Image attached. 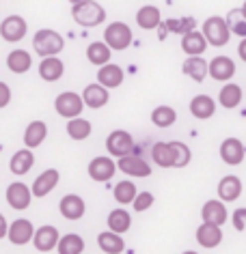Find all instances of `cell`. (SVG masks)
Masks as SVG:
<instances>
[{"instance_id":"cell-1","label":"cell","mask_w":246,"mask_h":254,"mask_svg":"<svg viewBox=\"0 0 246 254\" xmlns=\"http://www.w3.org/2000/svg\"><path fill=\"white\" fill-rule=\"evenodd\" d=\"M151 157L160 168H184L190 164V149L184 142H156Z\"/></svg>"},{"instance_id":"cell-2","label":"cell","mask_w":246,"mask_h":254,"mask_svg":"<svg viewBox=\"0 0 246 254\" xmlns=\"http://www.w3.org/2000/svg\"><path fill=\"white\" fill-rule=\"evenodd\" d=\"M72 15L74 20L80 24V26H99L104 20H106V11L99 2L95 0H80L72 7Z\"/></svg>"},{"instance_id":"cell-3","label":"cell","mask_w":246,"mask_h":254,"mask_svg":"<svg viewBox=\"0 0 246 254\" xmlns=\"http://www.w3.org/2000/svg\"><path fill=\"white\" fill-rule=\"evenodd\" d=\"M63 46H65L63 37L52 28H41L33 37V48L41 59H52V56L63 52Z\"/></svg>"},{"instance_id":"cell-4","label":"cell","mask_w":246,"mask_h":254,"mask_svg":"<svg viewBox=\"0 0 246 254\" xmlns=\"http://www.w3.org/2000/svg\"><path fill=\"white\" fill-rule=\"evenodd\" d=\"M203 39L207 43H212L214 48H223L229 43L231 35H229V28L225 24V17H218V15H212L203 22V30H201Z\"/></svg>"},{"instance_id":"cell-5","label":"cell","mask_w":246,"mask_h":254,"mask_svg":"<svg viewBox=\"0 0 246 254\" xmlns=\"http://www.w3.org/2000/svg\"><path fill=\"white\" fill-rule=\"evenodd\" d=\"M104 43H106V48L110 50H115V52H121V50L125 48H130V43H132V28L128 26V24H123V22H112L106 26L104 30Z\"/></svg>"},{"instance_id":"cell-6","label":"cell","mask_w":246,"mask_h":254,"mask_svg":"<svg viewBox=\"0 0 246 254\" xmlns=\"http://www.w3.org/2000/svg\"><path fill=\"white\" fill-rule=\"evenodd\" d=\"M82 108H84V104H82V97L78 93L74 91H67V93H61L59 97L54 99V110L61 114L63 119H78Z\"/></svg>"},{"instance_id":"cell-7","label":"cell","mask_w":246,"mask_h":254,"mask_svg":"<svg viewBox=\"0 0 246 254\" xmlns=\"http://www.w3.org/2000/svg\"><path fill=\"white\" fill-rule=\"evenodd\" d=\"M132 147H134V138H132V134L125 129H115L108 134V138H106V149H108V153L119 157V160L125 155H130Z\"/></svg>"},{"instance_id":"cell-8","label":"cell","mask_w":246,"mask_h":254,"mask_svg":"<svg viewBox=\"0 0 246 254\" xmlns=\"http://www.w3.org/2000/svg\"><path fill=\"white\" fill-rule=\"evenodd\" d=\"M26 30H28V24L20 15H9L2 20V24H0V37L9 43L22 41L24 35H26Z\"/></svg>"},{"instance_id":"cell-9","label":"cell","mask_w":246,"mask_h":254,"mask_svg":"<svg viewBox=\"0 0 246 254\" xmlns=\"http://www.w3.org/2000/svg\"><path fill=\"white\" fill-rule=\"evenodd\" d=\"M7 202L11 209H15V211H24V209L30 207V200H33V194H30V188L26 186V183L22 181H15L11 183V186L7 188Z\"/></svg>"},{"instance_id":"cell-10","label":"cell","mask_w":246,"mask_h":254,"mask_svg":"<svg viewBox=\"0 0 246 254\" xmlns=\"http://www.w3.org/2000/svg\"><path fill=\"white\" fill-rule=\"evenodd\" d=\"M33 235H35V226L26 218H17L15 222H11L7 231V237L13 246H26L28 241H33Z\"/></svg>"},{"instance_id":"cell-11","label":"cell","mask_w":246,"mask_h":254,"mask_svg":"<svg viewBox=\"0 0 246 254\" xmlns=\"http://www.w3.org/2000/svg\"><path fill=\"white\" fill-rule=\"evenodd\" d=\"M201 218H203V224H210V226H223L227 218H229V211H227L225 202H220L216 198L207 200L203 209H201Z\"/></svg>"},{"instance_id":"cell-12","label":"cell","mask_w":246,"mask_h":254,"mask_svg":"<svg viewBox=\"0 0 246 254\" xmlns=\"http://www.w3.org/2000/svg\"><path fill=\"white\" fill-rule=\"evenodd\" d=\"M61 175L56 168H48L43 170V173L37 177V179L33 181V188H30V194L35 196V198H43V196H48L52 190L56 188V183H59Z\"/></svg>"},{"instance_id":"cell-13","label":"cell","mask_w":246,"mask_h":254,"mask_svg":"<svg viewBox=\"0 0 246 254\" xmlns=\"http://www.w3.org/2000/svg\"><path fill=\"white\" fill-rule=\"evenodd\" d=\"M59 239H61L59 231H56L54 226H50V224L39 226L35 231V235H33V244H35V248L39 252H52V250H56Z\"/></svg>"},{"instance_id":"cell-14","label":"cell","mask_w":246,"mask_h":254,"mask_svg":"<svg viewBox=\"0 0 246 254\" xmlns=\"http://www.w3.org/2000/svg\"><path fill=\"white\" fill-rule=\"evenodd\" d=\"M59 211L65 220L76 222L84 215L86 207H84V200H82L78 194H67V196H63L61 202H59Z\"/></svg>"},{"instance_id":"cell-15","label":"cell","mask_w":246,"mask_h":254,"mask_svg":"<svg viewBox=\"0 0 246 254\" xmlns=\"http://www.w3.org/2000/svg\"><path fill=\"white\" fill-rule=\"evenodd\" d=\"M115 170H117V164L112 162V157H106V155H99L95 160H91V164H89V177L99 183L112 179Z\"/></svg>"},{"instance_id":"cell-16","label":"cell","mask_w":246,"mask_h":254,"mask_svg":"<svg viewBox=\"0 0 246 254\" xmlns=\"http://www.w3.org/2000/svg\"><path fill=\"white\" fill-rule=\"evenodd\" d=\"M207 73L216 82H229L236 73V63L229 56H216L212 63H207Z\"/></svg>"},{"instance_id":"cell-17","label":"cell","mask_w":246,"mask_h":254,"mask_svg":"<svg viewBox=\"0 0 246 254\" xmlns=\"http://www.w3.org/2000/svg\"><path fill=\"white\" fill-rule=\"evenodd\" d=\"M244 144L242 140H238V138H227L220 144V157H223L225 164H229V166H240V164L244 162Z\"/></svg>"},{"instance_id":"cell-18","label":"cell","mask_w":246,"mask_h":254,"mask_svg":"<svg viewBox=\"0 0 246 254\" xmlns=\"http://www.w3.org/2000/svg\"><path fill=\"white\" fill-rule=\"evenodd\" d=\"M117 168L121 170V173L130 175V177H149L151 175V166L147 162L143 160V157L138 155H125L119 160Z\"/></svg>"},{"instance_id":"cell-19","label":"cell","mask_w":246,"mask_h":254,"mask_svg":"<svg viewBox=\"0 0 246 254\" xmlns=\"http://www.w3.org/2000/svg\"><path fill=\"white\" fill-rule=\"evenodd\" d=\"M242 194V181L236 175H227L218 183V198L220 202H233Z\"/></svg>"},{"instance_id":"cell-20","label":"cell","mask_w":246,"mask_h":254,"mask_svg":"<svg viewBox=\"0 0 246 254\" xmlns=\"http://www.w3.org/2000/svg\"><path fill=\"white\" fill-rule=\"evenodd\" d=\"M97 82L102 88H117L123 84V69L115 65V63H108V65H104L102 69L97 71Z\"/></svg>"},{"instance_id":"cell-21","label":"cell","mask_w":246,"mask_h":254,"mask_svg":"<svg viewBox=\"0 0 246 254\" xmlns=\"http://www.w3.org/2000/svg\"><path fill=\"white\" fill-rule=\"evenodd\" d=\"M46 136H48V125L43 121H30L26 129H24V144H26L28 151H33L46 140Z\"/></svg>"},{"instance_id":"cell-22","label":"cell","mask_w":246,"mask_h":254,"mask_svg":"<svg viewBox=\"0 0 246 254\" xmlns=\"http://www.w3.org/2000/svg\"><path fill=\"white\" fill-rule=\"evenodd\" d=\"M214 112H216V101H214L210 95H197L190 101V114L199 121L212 119Z\"/></svg>"},{"instance_id":"cell-23","label":"cell","mask_w":246,"mask_h":254,"mask_svg":"<svg viewBox=\"0 0 246 254\" xmlns=\"http://www.w3.org/2000/svg\"><path fill=\"white\" fill-rule=\"evenodd\" d=\"M136 22L143 30H154L162 24V15H160V9L154 7V4H145V7L138 9L136 13Z\"/></svg>"},{"instance_id":"cell-24","label":"cell","mask_w":246,"mask_h":254,"mask_svg":"<svg viewBox=\"0 0 246 254\" xmlns=\"http://www.w3.org/2000/svg\"><path fill=\"white\" fill-rule=\"evenodd\" d=\"M82 104L93 108V110L104 108L106 104H108V91L102 88L99 84H89L84 88V93H82Z\"/></svg>"},{"instance_id":"cell-25","label":"cell","mask_w":246,"mask_h":254,"mask_svg":"<svg viewBox=\"0 0 246 254\" xmlns=\"http://www.w3.org/2000/svg\"><path fill=\"white\" fill-rule=\"evenodd\" d=\"M33 166H35V155H33V151H28V149L15 151L9 162V170L13 175H26Z\"/></svg>"},{"instance_id":"cell-26","label":"cell","mask_w":246,"mask_h":254,"mask_svg":"<svg viewBox=\"0 0 246 254\" xmlns=\"http://www.w3.org/2000/svg\"><path fill=\"white\" fill-rule=\"evenodd\" d=\"M65 71V65H63V61L59 56H52V59H41L39 63V75L41 80L46 82H56Z\"/></svg>"},{"instance_id":"cell-27","label":"cell","mask_w":246,"mask_h":254,"mask_svg":"<svg viewBox=\"0 0 246 254\" xmlns=\"http://www.w3.org/2000/svg\"><path fill=\"white\" fill-rule=\"evenodd\" d=\"M197 241H199V246H203V248H207V250H212V248L220 246V241H223V231H220L218 226L201 224L197 228Z\"/></svg>"},{"instance_id":"cell-28","label":"cell","mask_w":246,"mask_h":254,"mask_svg":"<svg viewBox=\"0 0 246 254\" xmlns=\"http://www.w3.org/2000/svg\"><path fill=\"white\" fill-rule=\"evenodd\" d=\"M205 48H207V41L203 39V35L199 30H192V33L181 37V50L188 56H201L205 52Z\"/></svg>"},{"instance_id":"cell-29","label":"cell","mask_w":246,"mask_h":254,"mask_svg":"<svg viewBox=\"0 0 246 254\" xmlns=\"http://www.w3.org/2000/svg\"><path fill=\"white\" fill-rule=\"evenodd\" d=\"M97 246L106 254H121L125 250V241L121 239V235H115L110 231H104L97 235Z\"/></svg>"},{"instance_id":"cell-30","label":"cell","mask_w":246,"mask_h":254,"mask_svg":"<svg viewBox=\"0 0 246 254\" xmlns=\"http://www.w3.org/2000/svg\"><path fill=\"white\" fill-rule=\"evenodd\" d=\"M218 101H220L223 108H227V110L238 108L240 104H242V88H240L238 84H233V82H227L218 93Z\"/></svg>"},{"instance_id":"cell-31","label":"cell","mask_w":246,"mask_h":254,"mask_svg":"<svg viewBox=\"0 0 246 254\" xmlns=\"http://www.w3.org/2000/svg\"><path fill=\"white\" fill-rule=\"evenodd\" d=\"M30 65H33V56H30V52H26V50H13V52H9V56H7V67L13 73H26Z\"/></svg>"},{"instance_id":"cell-32","label":"cell","mask_w":246,"mask_h":254,"mask_svg":"<svg viewBox=\"0 0 246 254\" xmlns=\"http://www.w3.org/2000/svg\"><path fill=\"white\" fill-rule=\"evenodd\" d=\"M181 69H184V73L188 78H192L194 82H203L207 75V63L203 56H190V59H186Z\"/></svg>"},{"instance_id":"cell-33","label":"cell","mask_w":246,"mask_h":254,"mask_svg":"<svg viewBox=\"0 0 246 254\" xmlns=\"http://www.w3.org/2000/svg\"><path fill=\"white\" fill-rule=\"evenodd\" d=\"M56 250H59V254H82L84 252V239L76 233L63 235L56 244Z\"/></svg>"},{"instance_id":"cell-34","label":"cell","mask_w":246,"mask_h":254,"mask_svg":"<svg viewBox=\"0 0 246 254\" xmlns=\"http://www.w3.org/2000/svg\"><path fill=\"white\" fill-rule=\"evenodd\" d=\"M110 50L106 48L104 41H95L86 48V59H89L91 65H97V67H104L110 63Z\"/></svg>"},{"instance_id":"cell-35","label":"cell","mask_w":246,"mask_h":254,"mask_svg":"<svg viewBox=\"0 0 246 254\" xmlns=\"http://www.w3.org/2000/svg\"><path fill=\"white\" fill-rule=\"evenodd\" d=\"M130 226H132V218L125 209H115V211H110V215H108V231L110 233L121 235L125 231H130Z\"/></svg>"},{"instance_id":"cell-36","label":"cell","mask_w":246,"mask_h":254,"mask_svg":"<svg viewBox=\"0 0 246 254\" xmlns=\"http://www.w3.org/2000/svg\"><path fill=\"white\" fill-rule=\"evenodd\" d=\"M225 24L229 28V35H238L246 39V15L240 9H231L225 17Z\"/></svg>"},{"instance_id":"cell-37","label":"cell","mask_w":246,"mask_h":254,"mask_svg":"<svg viewBox=\"0 0 246 254\" xmlns=\"http://www.w3.org/2000/svg\"><path fill=\"white\" fill-rule=\"evenodd\" d=\"M164 26H166V33L188 35L197 26V20H194V17H171V20L164 22Z\"/></svg>"},{"instance_id":"cell-38","label":"cell","mask_w":246,"mask_h":254,"mask_svg":"<svg viewBox=\"0 0 246 254\" xmlns=\"http://www.w3.org/2000/svg\"><path fill=\"white\" fill-rule=\"evenodd\" d=\"M91 123L86 119H72V121H67V134L69 138H74V140H84V138H89L91 136Z\"/></svg>"},{"instance_id":"cell-39","label":"cell","mask_w":246,"mask_h":254,"mask_svg":"<svg viewBox=\"0 0 246 254\" xmlns=\"http://www.w3.org/2000/svg\"><path fill=\"white\" fill-rule=\"evenodd\" d=\"M151 121H154L156 127H171L175 121H177V112H175L171 106H158L156 110L151 112Z\"/></svg>"},{"instance_id":"cell-40","label":"cell","mask_w":246,"mask_h":254,"mask_svg":"<svg viewBox=\"0 0 246 254\" xmlns=\"http://www.w3.org/2000/svg\"><path fill=\"white\" fill-rule=\"evenodd\" d=\"M112 194H115V200L119 205H130V202H134L138 192H136V186L132 181H119Z\"/></svg>"},{"instance_id":"cell-41","label":"cell","mask_w":246,"mask_h":254,"mask_svg":"<svg viewBox=\"0 0 246 254\" xmlns=\"http://www.w3.org/2000/svg\"><path fill=\"white\" fill-rule=\"evenodd\" d=\"M132 205H134L136 211H147V209L154 205V194L151 192H138Z\"/></svg>"},{"instance_id":"cell-42","label":"cell","mask_w":246,"mask_h":254,"mask_svg":"<svg viewBox=\"0 0 246 254\" xmlns=\"http://www.w3.org/2000/svg\"><path fill=\"white\" fill-rule=\"evenodd\" d=\"M233 226H236V231H244V226H246V209H236V211H233Z\"/></svg>"},{"instance_id":"cell-43","label":"cell","mask_w":246,"mask_h":254,"mask_svg":"<svg viewBox=\"0 0 246 254\" xmlns=\"http://www.w3.org/2000/svg\"><path fill=\"white\" fill-rule=\"evenodd\" d=\"M9 104H11V88H9V84L0 82V110L7 108Z\"/></svg>"},{"instance_id":"cell-44","label":"cell","mask_w":246,"mask_h":254,"mask_svg":"<svg viewBox=\"0 0 246 254\" xmlns=\"http://www.w3.org/2000/svg\"><path fill=\"white\" fill-rule=\"evenodd\" d=\"M7 231H9V224H7V218L0 213V239L7 237Z\"/></svg>"},{"instance_id":"cell-45","label":"cell","mask_w":246,"mask_h":254,"mask_svg":"<svg viewBox=\"0 0 246 254\" xmlns=\"http://www.w3.org/2000/svg\"><path fill=\"white\" fill-rule=\"evenodd\" d=\"M238 54H240V59H242L246 63V39L240 41V46H238Z\"/></svg>"},{"instance_id":"cell-46","label":"cell","mask_w":246,"mask_h":254,"mask_svg":"<svg viewBox=\"0 0 246 254\" xmlns=\"http://www.w3.org/2000/svg\"><path fill=\"white\" fill-rule=\"evenodd\" d=\"M158 37H160V41H164L168 37V33H166V26H164V24H160V26H158Z\"/></svg>"},{"instance_id":"cell-47","label":"cell","mask_w":246,"mask_h":254,"mask_svg":"<svg viewBox=\"0 0 246 254\" xmlns=\"http://www.w3.org/2000/svg\"><path fill=\"white\" fill-rule=\"evenodd\" d=\"M240 11H242V13H244V15H246V2H244V4H242V9H240Z\"/></svg>"},{"instance_id":"cell-48","label":"cell","mask_w":246,"mask_h":254,"mask_svg":"<svg viewBox=\"0 0 246 254\" xmlns=\"http://www.w3.org/2000/svg\"><path fill=\"white\" fill-rule=\"evenodd\" d=\"M181 254H197V252H192V250H186V252H181Z\"/></svg>"}]
</instances>
